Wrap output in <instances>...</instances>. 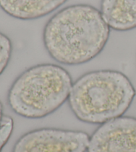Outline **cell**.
I'll return each instance as SVG.
<instances>
[{
  "label": "cell",
  "instance_id": "cell-1",
  "mask_svg": "<svg viewBox=\"0 0 136 152\" xmlns=\"http://www.w3.org/2000/svg\"><path fill=\"white\" fill-rule=\"evenodd\" d=\"M110 28L100 11L77 4L59 11L43 29L46 50L54 60L67 66L86 64L104 50Z\"/></svg>",
  "mask_w": 136,
  "mask_h": 152
},
{
  "label": "cell",
  "instance_id": "cell-2",
  "mask_svg": "<svg viewBox=\"0 0 136 152\" xmlns=\"http://www.w3.org/2000/svg\"><path fill=\"white\" fill-rule=\"evenodd\" d=\"M135 96L134 86L123 73L98 70L78 78L73 83L68 101L78 120L103 124L123 115Z\"/></svg>",
  "mask_w": 136,
  "mask_h": 152
},
{
  "label": "cell",
  "instance_id": "cell-3",
  "mask_svg": "<svg viewBox=\"0 0 136 152\" xmlns=\"http://www.w3.org/2000/svg\"><path fill=\"white\" fill-rule=\"evenodd\" d=\"M72 80L66 69L52 64L24 71L11 86L7 102L12 111L27 119H41L59 110L68 99Z\"/></svg>",
  "mask_w": 136,
  "mask_h": 152
},
{
  "label": "cell",
  "instance_id": "cell-4",
  "mask_svg": "<svg viewBox=\"0 0 136 152\" xmlns=\"http://www.w3.org/2000/svg\"><path fill=\"white\" fill-rule=\"evenodd\" d=\"M89 140L84 132L45 127L22 135L13 152H86Z\"/></svg>",
  "mask_w": 136,
  "mask_h": 152
},
{
  "label": "cell",
  "instance_id": "cell-5",
  "mask_svg": "<svg viewBox=\"0 0 136 152\" xmlns=\"http://www.w3.org/2000/svg\"><path fill=\"white\" fill-rule=\"evenodd\" d=\"M87 152H136V118L120 116L101 124L90 137Z\"/></svg>",
  "mask_w": 136,
  "mask_h": 152
},
{
  "label": "cell",
  "instance_id": "cell-6",
  "mask_svg": "<svg viewBox=\"0 0 136 152\" xmlns=\"http://www.w3.org/2000/svg\"><path fill=\"white\" fill-rule=\"evenodd\" d=\"M68 0H0L7 15L21 20H33L50 14Z\"/></svg>",
  "mask_w": 136,
  "mask_h": 152
},
{
  "label": "cell",
  "instance_id": "cell-7",
  "mask_svg": "<svg viewBox=\"0 0 136 152\" xmlns=\"http://www.w3.org/2000/svg\"><path fill=\"white\" fill-rule=\"evenodd\" d=\"M100 12L114 30L127 31L136 28V0H102Z\"/></svg>",
  "mask_w": 136,
  "mask_h": 152
},
{
  "label": "cell",
  "instance_id": "cell-8",
  "mask_svg": "<svg viewBox=\"0 0 136 152\" xmlns=\"http://www.w3.org/2000/svg\"><path fill=\"white\" fill-rule=\"evenodd\" d=\"M13 119L3 113V105L0 102V152L6 145L12 134Z\"/></svg>",
  "mask_w": 136,
  "mask_h": 152
},
{
  "label": "cell",
  "instance_id": "cell-9",
  "mask_svg": "<svg viewBox=\"0 0 136 152\" xmlns=\"http://www.w3.org/2000/svg\"><path fill=\"white\" fill-rule=\"evenodd\" d=\"M12 51V41L6 35L0 31V75L9 63Z\"/></svg>",
  "mask_w": 136,
  "mask_h": 152
}]
</instances>
